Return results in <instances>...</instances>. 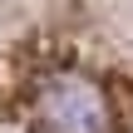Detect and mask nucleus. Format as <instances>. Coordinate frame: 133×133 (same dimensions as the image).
Instances as JSON below:
<instances>
[{"label":"nucleus","mask_w":133,"mask_h":133,"mask_svg":"<svg viewBox=\"0 0 133 133\" xmlns=\"http://www.w3.org/2000/svg\"><path fill=\"white\" fill-rule=\"evenodd\" d=\"M0 118L133 133V0H0Z\"/></svg>","instance_id":"1"}]
</instances>
